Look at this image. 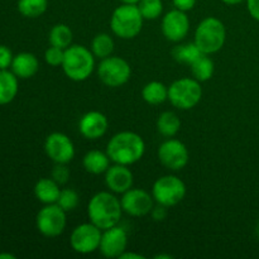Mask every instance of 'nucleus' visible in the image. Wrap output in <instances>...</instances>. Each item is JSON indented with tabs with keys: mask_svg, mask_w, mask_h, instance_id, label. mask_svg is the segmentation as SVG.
<instances>
[{
	"mask_svg": "<svg viewBox=\"0 0 259 259\" xmlns=\"http://www.w3.org/2000/svg\"><path fill=\"white\" fill-rule=\"evenodd\" d=\"M146 152V143L139 134L124 131L114 134L108 142L106 153L111 162L119 164H131L141 161Z\"/></svg>",
	"mask_w": 259,
	"mask_h": 259,
	"instance_id": "obj_1",
	"label": "nucleus"
},
{
	"mask_svg": "<svg viewBox=\"0 0 259 259\" xmlns=\"http://www.w3.org/2000/svg\"><path fill=\"white\" fill-rule=\"evenodd\" d=\"M88 215L93 224L105 230L119 224L123 215V207L114 192L100 191L89 201Z\"/></svg>",
	"mask_w": 259,
	"mask_h": 259,
	"instance_id": "obj_2",
	"label": "nucleus"
},
{
	"mask_svg": "<svg viewBox=\"0 0 259 259\" xmlns=\"http://www.w3.org/2000/svg\"><path fill=\"white\" fill-rule=\"evenodd\" d=\"M95 56L88 47L71 45L65 50L62 68L70 80L81 82L88 80L95 70Z\"/></svg>",
	"mask_w": 259,
	"mask_h": 259,
	"instance_id": "obj_3",
	"label": "nucleus"
},
{
	"mask_svg": "<svg viewBox=\"0 0 259 259\" xmlns=\"http://www.w3.org/2000/svg\"><path fill=\"white\" fill-rule=\"evenodd\" d=\"M227 29L224 23L215 17H207L199 23L195 29V45L204 55L217 53L224 47Z\"/></svg>",
	"mask_w": 259,
	"mask_h": 259,
	"instance_id": "obj_4",
	"label": "nucleus"
},
{
	"mask_svg": "<svg viewBox=\"0 0 259 259\" xmlns=\"http://www.w3.org/2000/svg\"><path fill=\"white\" fill-rule=\"evenodd\" d=\"M143 20L137 4H121L113 12L110 28L116 37L121 39H133L141 33Z\"/></svg>",
	"mask_w": 259,
	"mask_h": 259,
	"instance_id": "obj_5",
	"label": "nucleus"
},
{
	"mask_svg": "<svg viewBox=\"0 0 259 259\" xmlns=\"http://www.w3.org/2000/svg\"><path fill=\"white\" fill-rule=\"evenodd\" d=\"M202 88L194 77H182L168 86V100L180 110H190L201 101Z\"/></svg>",
	"mask_w": 259,
	"mask_h": 259,
	"instance_id": "obj_6",
	"label": "nucleus"
},
{
	"mask_svg": "<svg viewBox=\"0 0 259 259\" xmlns=\"http://www.w3.org/2000/svg\"><path fill=\"white\" fill-rule=\"evenodd\" d=\"M152 196L162 206H176L186 196V185L177 176L166 175L156 180L152 187Z\"/></svg>",
	"mask_w": 259,
	"mask_h": 259,
	"instance_id": "obj_7",
	"label": "nucleus"
},
{
	"mask_svg": "<svg viewBox=\"0 0 259 259\" xmlns=\"http://www.w3.org/2000/svg\"><path fill=\"white\" fill-rule=\"evenodd\" d=\"M98 76L104 85L109 88H120L131 78L132 68L124 58L109 56L99 63Z\"/></svg>",
	"mask_w": 259,
	"mask_h": 259,
	"instance_id": "obj_8",
	"label": "nucleus"
},
{
	"mask_svg": "<svg viewBox=\"0 0 259 259\" xmlns=\"http://www.w3.org/2000/svg\"><path fill=\"white\" fill-rule=\"evenodd\" d=\"M66 211L57 204H48L38 211L35 225L38 232L47 238H56L66 229Z\"/></svg>",
	"mask_w": 259,
	"mask_h": 259,
	"instance_id": "obj_9",
	"label": "nucleus"
},
{
	"mask_svg": "<svg viewBox=\"0 0 259 259\" xmlns=\"http://www.w3.org/2000/svg\"><path fill=\"white\" fill-rule=\"evenodd\" d=\"M103 230L93 223H83L72 230L70 245L78 254H90L100 247Z\"/></svg>",
	"mask_w": 259,
	"mask_h": 259,
	"instance_id": "obj_10",
	"label": "nucleus"
},
{
	"mask_svg": "<svg viewBox=\"0 0 259 259\" xmlns=\"http://www.w3.org/2000/svg\"><path fill=\"white\" fill-rule=\"evenodd\" d=\"M158 159L166 168L180 171L189 163V149L179 139H167L158 147Z\"/></svg>",
	"mask_w": 259,
	"mask_h": 259,
	"instance_id": "obj_11",
	"label": "nucleus"
},
{
	"mask_svg": "<svg viewBox=\"0 0 259 259\" xmlns=\"http://www.w3.org/2000/svg\"><path fill=\"white\" fill-rule=\"evenodd\" d=\"M123 211L134 218L146 217L151 214L154 207V199L143 189H129L120 199Z\"/></svg>",
	"mask_w": 259,
	"mask_h": 259,
	"instance_id": "obj_12",
	"label": "nucleus"
},
{
	"mask_svg": "<svg viewBox=\"0 0 259 259\" xmlns=\"http://www.w3.org/2000/svg\"><path fill=\"white\" fill-rule=\"evenodd\" d=\"M45 152L55 163L67 164L75 157V146L66 134L55 132L46 138Z\"/></svg>",
	"mask_w": 259,
	"mask_h": 259,
	"instance_id": "obj_13",
	"label": "nucleus"
},
{
	"mask_svg": "<svg viewBox=\"0 0 259 259\" xmlns=\"http://www.w3.org/2000/svg\"><path fill=\"white\" fill-rule=\"evenodd\" d=\"M162 33L169 42L179 43L187 37L190 32V19L186 12L175 8L169 10L162 19Z\"/></svg>",
	"mask_w": 259,
	"mask_h": 259,
	"instance_id": "obj_14",
	"label": "nucleus"
},
{
	"mask_svg": "<svg viewBox=\"0 0 259 259\" xmlns=\"http://www.w3.org/2000/svg\"><path fill=\"white\" fill-rule=\"evenodd\" d=\"M128 247V234L119 225L103 230L99 250L105 258H119Z\"/></svg>",
	"mask_w": 259,
	"mask_h": 259,
	"instance_id": "obj_15",
	"label": "nucleus"
},
{
	"mask_svg": "<svg viewBox=\"0 0 259 259\" xmlns=\"http://www.w3.org/2000/svg\"><path fill=\"white\" fill-rule=\"evenodd\" d=\"M108 126V118L103 113L95 110L83 114L78 121V131L81 136L90 141H96L105 136Z\"/></svg>",
	"mask_w": 259,
	"mask_h": 259,
	"instance_id": "obj_16",
	"label": "nucleus"
},
{
	"mask_svg": "<svg viewBox=\"0 0 259 259\" xmlns=\"http://www.w3.org/2000/svg\"><path fill=\"white\" fill-rule=\"evenodd\" d=\"M133 174L125 164L114 163L105 172V185L109 191L121 194L133 187Z\"/></svg>",
	"mask_w": 259,
	"mask_h": 259,
	"instance_id": "obj_17",
	"label": "nucleus"
},
{
	"mask_svg": "<svg viewBox=\"0 0 259 259\" xmlns=\"http://www.w3.org/2000/svg\"><path fill=\"white\" fill-rule=\"evenodd\" d=\"M10 67H12V72L18 78H30L38 72L39 62L33 53L22 52L14 56Z\"/></svg>",
	"mask_w": 259,
	"mask_h": 259,
	"instance_id": "obj_18",
	"label": "nucleus"
},
{
	"mask_svg": "<svg viewBox=\"0 0 259 259\" xmlns=\"http://www.w3.org/2000/svg\"><path fill=\"white\" fill-rule=\"evenodd\" d=\"M110 161L111 159L109 158L106 152L94 149V151L88 152L83 156L82 166L85 171L89 172V174L101 175L108 171V168L110 167Z\"/></svg>",
	"mask_w": 259,
	"mask_h": 259,
	"instance_id": "obj_19",
	"label": "nucleus"
},
{
	"mask_svg": "<svg viewBox=\"0 0 259 259\" xmlns=\"http://www.w3.org/2000/svg\"><path fill=\"white\" fill-rule=\"evenodd\" d=\"M60 185L53 179H40L34 186V195L42 204H56L60 197Z\"/></svg>",
	"mask_w": 259,
	"mask_h": 259,
	"instance_id": "obj_20",
	"label": "nucleus"
},
{
	"mask_svg": "<svg viewBox=\"0 0 259 259\" xmlns=\"http://www.w3.org/2000/svg\"><path fill=\"white\" fill-rule=\"evenodd\" d=\"M18 94V77L8 70H0V105L12 103Z\"/></svg>",
	"mask_w": 259,
	"mask_h": 259,
	"instance_id": "obj_21",
	"label": "nucleus"
},
{
	"mask_svg": "<svg viewBox=\"0 0 259 259\" xmlns=\"http://www.w3.org/2000/svg\"><path fill=\"white\" fill-rule=\"evenodd\" d=\"M142 98L149 105H159L168 100V88L159 81H151L144 85Z\"/></svg>",
	"mask_w": 259,
	"mask_h": 259,
	"instance_id": "obj_22",
	"label": "nucleus"
},
{
	"mask_svg": "<svg viewBox=\"0 0 259 259\" xmlns=\"http://www.w3.org/2000/svg\"><path fill=\"white\" fill-rule=\"evenodd\" d=\"M181 129V120L174 111H163L157 119V131L167 138L176 136Z\"/></svg>",
	"mask_w": 259,
	"mask_h": 259,
	"instance_id": "obj_23",
	"label": "nucleus"
},
{
	"mask_svg": "<svg viewBox=\"0 0 259 259\" xmlns=\"http://www.w3.org/2000/svg\"><path fill=\"white\" fill-rule=\"evenodd\" d=\"M190 68H191V73L194 78H196L200 82H205V81H209L214 75L215 65L214 61L209 57V55L202 53L199 58H196L190 65Z\"/></svg>",
	"mask_w": 259,
	"mask_h": 259,
	"instance_id": "obj_24",
	"label": "nucleus"
},
{
	"mask_svg": "<svg viewBox=\"0 0 259 259\" xmlns=\"http://www.w3.org/2000/svg\"><path fill=\"white\" fill-rule=\"evenodd\" d=\"M48 40L51 46L66 50L72 43V30L67 24H63V23L53 25L48 34Z\"/></svg>",
	"mask_w": 259,
	"mask_h": 259,
	"instance_id": "obj_25",
	"label": "nucleus"
},
{
	"mask_svg": "<svg viewBox=\"0 0 259 259\" xmlns=\"http://www.w3.org/2000/svg\"><path fill=\"white\" fill-rule=\"evenodd\" d=\"M114 47H115V45H114V39L110 37V34L99 33L94 37L90 50L96 58L104 60V58L113 55Z\"/></svg>",
	"mask_w": 259,
	"mask_h": 259,
	"instance_id": "obj_26",
	"label": "nucleus"
},
{
	"mask_svg": "<svg viewBox=\"0 0 259 259\" xmlns=\"http://www.w3.org/2000/svg\"><path fill=\"white\" fill-rule=\"evenodd\" d=\"M201 55V51L195 45V42L182 43V45L176 46L172 51V56L175 60L180 63H186V65H191Z\"/></svg>",
	"mask_w": 259,
	"mask_h": 259,
	"instance_id": "obj_27",
	"label": "nucleus"
},
{
	"mask_svg": "<svg viewBox=\"0 0 259 259\" xmlns=\"http://www.w3.org/2000/svg\"><path fill=\"white\" fill-rule=\"evenodd\" d=\"M48 0H18V10L25 18H38L45 14Z\"/></svg>",
	"mask_w": 259,
	"mask_h": 259,
	"instance_id": "obj_28",
	"label": "nucleus"
},
{
	"mask_svg": "<svg viewBox=\"0 0 259 259\" xmlns=\"http://www.w3.org/2000/svg\"><path fill=\"white\" fill-rule=\"evenodd\" d=\"M139 12L146 20H154L161 17L163 12L162 0H141L138 3Z\"/></svg>",
	"mask_w": 259,
	"mask_h": 259,
	"instance_id": "obj_29",
	"label": "nucleus"
},
{
	"mask_svg": "<svg viewBox=\"0 0 259 259\" xmlns=\"http://www.w3.org/2000/svg\"><path fill=\"white\" fill-rule=\"evenodd\" d=\"M78 201H80V197L78 194L72 189H63L61 190L60 197H58L57 202L56 204L60 207H62L66 212L72 211L77 207Z\"/></svg>",
	"mask_w": 259,
	"mask_h": 259,
	"instance_id": "obj_30",
	"label": "nucleus"
},
{
	"mask_svg": "<svg viewBox=\"0 0 259 259\" xmlns=\"http://www.w3.org/2000/svg\"><path fill=\"white\" fill-rule=\"evenodd\" d=\"M63 57H65V50L62 48L55 47V46H51L50 48H47L45 52V60L52 67H58V66H62Z\"/></svg>",
	"mask_w": 259,
	"mask_h": 259,
	"instance_id": "obj_31",
	"label": "nucleus"
},
{
	"mask_svg": "<svg viewBox=\"0 0 259 259\" xmlns=\"http://www.w3.org/2000/svg\"><path fill=\"white\" fill-rule=\"evenodd\" d=\"M52 179L58 185H65L70 179V169L65 163H56L52 169Z\"/></svg>",
	"mask_w": 259,
	"mask_h": 259,
	"instance_id": "obj_32",
	"label": "nucleus"
},
{
	"mask_svg": "<svg viewBox=\"0 0 259 259\" xmlns=\"http://www.w3.org/2000/svg\"><path fill=\"white\" fill-rule=\"evenodd\" d=\"M13 58L14 56H13L12 51L7 46L0 45V70H8L12 66Z\"/></svg>",
	"mask_w": 259,
	"mask_h": 259,
	"instance_id": "obj_33",
	"label": "nucleus"
},
{
	"mask_svg": "<svg viewBox=\"0 0 259 259\" xmlns=\"http://www.w3.org/2000/svg\"><path fill=\"white\" fill-rule=\"evenodd\" d=\"M197 0H172L174 3V7L176 9L182 10V12H189V10L194 9L195 5H196Z\"/></svg>",
	"mask_w": 259,
	"mask_h": 259,
	"instance_id": "obj_34",
	"label": "nucleus"
},
{
	"mask_svg": "<svg viewBox=\"0 0 259 259\" xmlns=\"http://www.w3.org/2000/svg\"><path fill=\"white\" fill-rule=\"evenodd\" d=\"M245 2H247V8L250 17L259 22V0H245Z\"/></svg>",
	"mask_w": 259,
	"mask_h": 259,
	"instance_id": "obj_35",
	"label": "nucleus"
},
{
	"mask_svg": "<svg viewBox=\"0 0 259 259\" xmlns=\"http://www.w3.org/2000/svg\"><path fill=\"white\" fill-rule=\"evenodd\" d=\"M167 207L166 206H162V205L158 204V206L153 207V210L151 211L152 217L156 222H162V220L166 219L167 217Z\"/></svg>",
	"mask_w": 259,
	"mask_h": 259,
	"instance_id": "obj_36",
	"label": "nucleus"
},
{
	"mask_svg": "<svg viewBox=\"0 0 259 259\" xmlns=\"http://www.w3.org/2000/svg\"><path fill=\"white\" fill-rule=\"evenodd\" d=\"M119 258L120 259H144L146 257L142 254H139V253H133V252L129 253L125 250V252H124Z\"/></svg>",
	"mask_w": 259,
	"mask_h": 259,
	"instance_id": "obj_37",
	"label": "nucleus"
},
{
	"mask_svg": "<svg viewBox=\"0 0 259 259\" xmlns=\"http://www.w3.org/2000/svg\"><path fill=\"white\" fill-rule=\"evenodd\" d=\"M222 2L227 5H238L240 3L245 2V0H222Z\"/></svg>",
	"mask_w": 259,
	"mask_h": 259,
	"instance_id": "obj_38",
	"label": "nucleus"
},
{
	"mask_svg": "<svg viewBox=\"0 0 259 259\" xmlns=\"http://www.w3.org/2000/svg\"><path fill=\"white\" fill-rule=\"evenodd\" d=\"M15 259V255L9 254V253H0V259Z\"/></svg>",
	"mask_w": 259,
	"mask_h": 259,
	"instance_id": "obj_39",
	"label": "nucleus"
},
{
	"mask_svg": "<svg viewBox=\"0 0 259 259\" xmlns=\"http://www.w3.org/2000/svg\"><path fill=\"white\" fill-rule=\"evenodd\" d=\"M123 4H138L141 0H120Z\"/></svg>",
	"mask_w": 259,
	"mask_h": 259,
	"instance_id": "obj_40",
	"label": "nucleus"
},
{
	"mask_svg": "<svg viewBox=\"0 0 259 259\" xmlns=\"http://www.w3.org/2000/svg\"><path fill=\"white\" fill-rule=\"evenodd\" d=\"M154 259H172V255H168V254H159V255H156Z\"/></svg>",
	"mask_w": 259,
	"mask_h": 259,
	"instance_id": "obj_41",
	"label": "nucleus"
},
{
	"mask_svg": "<svg viewBox=\"0 0 259 259\" xmlns=\"http://www.w3.org/2000/svg\"><path fill=\"white\" fill-rule=\"evenodd\" d=\"M258 229H259V222H258Z\"/></svg>",
	"mask_w": 259,
	"mask_h": 259,
	"instance_id": "obj_42",
	"label": "nucleus"
}]
</instances>
